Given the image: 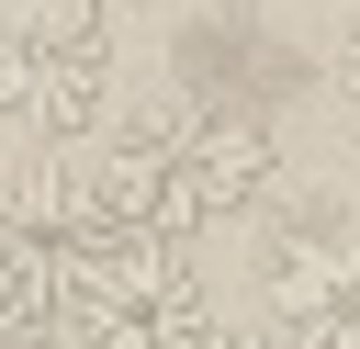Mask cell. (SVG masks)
<instances>
[{"instance_id": "cell-1", "label": "cell", "mask_w": 360, "mask_h": 349, "mask_svg": "<svg viewBox=\"0 0 360 349\" xmlns=\"http://www.w3.org/2000/svg\"><path fill=\"white\" fill-rule=\"evenodd\" d=\"M270 169H281V146H270V124H248L236 101H158V113H135V124L101 146L90 191H101V214H112L124 236H169V248H180V236H202V225L259 214Z\"/></svg>"}, {"instance_id": "cell-2", "label": "cell", "mask_w": 360, "mask_h": 349, "mask_svg": "<svg viewBox=\"0 0 360 349\" xmlns=\"http://www.w3.org/2000/svg\"><path fill=\"white\" fill-rule=\"evenodd\" d=\"M124 225L101 214V191L90 180H68V169H34V180H0V315L11 326H34V338H68V315H79V281L101 270V248H112Z\"/></svg>"}, {"instance_id": "cell-7", "label": "cell", "mask_w": 360, "mask_h": 349, "mask_svg": "<svg viewBox=\"0 0 360 349\" xmlns=\"http://www.w3.org/2000/svg\"><path fill=\"white\" fill-rule=\"evenodd\" d=\"M0 349H56V338H34V326H11V315H0Z\"/></svg>"}, {"instance_id": "cell-6", "label": "cell", "mask_w": 360, "mask_h": 349, "mask_svg": "<svg viewBox=\"0 0 360 349\" xmlns=\"http://www.w3.org/2000/svg\"><path fill=\"white\" fill-rule=\"evenodd\" d=\"M338 90H349V113H360V23H349V45H338Z\"/></svg>"}, {"instance_id": "cell-3", "label": "cell", "mask_w": 360, "mask_h": 349, "mask_svg": "<svg viewBox=\"0 0 360 349\" xmlns=\"http://www.w3.org/2000/svg\"><path fill=\"white\" fill-rule=\"evenodd\" d=\"M112 90L101 0H0V135H79Z\"/></svg>"}, {"instance_id": "cell-5", "label": "cell", "mask_w": 360, "mask_h": 349, "mask_svg": "<svg viewBox=\"0 0 360 349\" xmlns=\"http://www.w3.org/2000/svg\"><path fill=\"white\" fill-rule=\"evenodd\" d=\"M270 315L292 349H360V214H315L270 248Z\"/></svg>"}, {"instance_id": "cell-4", "label": "cell", "mask_w": 360, "mask_h": 349, "mask_svg": "<svg viewBox=\"0 0 360 349\" xmlns=\"http://www.w3.org/2000/svg\"><path fill=\"white\" fill-rule=\"evenodd\" d=\"M68 349H214V304L169 236H112L101 270L79 281Z\"/></svg>"}]
</instances>
